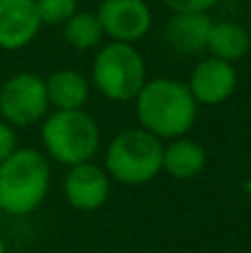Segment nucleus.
<instances>
[{
  "mask_svg": "<svg viewBox=\"0 0 251 253\" xmlns=\"http://www.w3.org/2000/svg\"><path fill=\"white\" fill-rule=\"evenodd\" d=\"M133 100L140 129L160 140L187 135L198 116V102L194 100L187 83L176 78L147 80Z\"/></svg>",
  "mask_w": 251,
  "mask_h": 253,
  "instance_id": "f257e3e1",
  "label": "nucleus"
},
{
  "mask_svg": "<svg viewBox=\"0 0 251 253\" xmlns=\"http://www.w3.org/2000/svg\"><path fill=\"white\" fill-rule=\"evenodd\" d=\"M49 189V162L36 149H16L0 162V209L27 215L42 205Z\"/></svg>",
  "mask_w": 251,
  "mask_h": 253,
  "instance_id": "f03ea898",
  "label": "nucleus"
},
{
  "mask_svg": "<svg viewBox=\"0 0 251 253\" xmlns=\"http://www.w3.org/2000/svg\"><path fill=\"white\" fill-rule=\"evenodd\" d=\"M163 140L149 131H120L107 149L105 171L123 184H145L163 171Z\"/></svg>",
  "mask_w": 251,
  "mask_h": 253,
  "instance_id": "7ed1b4c3",
  "label": "nucleus"
},
{
  "mask_svg": "<svg viewBox=\"0 0 251 253\" xmlns=\"http://www.w3.org/2000/svg\"><path fill=\"white\" fill-rule=\"evenodd\" d=\"M91 83L107 100H133L147 83V62L133 44L109 42L93 58Z\"/></svg>",
  "mask_w": 251,
  "mask_h": 253,
  "instance_id": "20e7f679",
  "label": "nucleus"
},
{
  "mask_svg": "<svg viewBox=\"0 0 251 253\" xmlns=\"http://www.w3.org/2000/svg\"><path fill=\"white\" fill-rule=\"evenodd\" d=\"M42 144L60 165H83L96 156L100 147V129L84 109L53 111L42 123Z\"/></svg>",
  "mask_w": 251,
  "mask_h": 253,
  "instance_id": "39448f33",
  "label": "nucleus"
},
{
  "mask_svg": "<svg viewBox=\"0 0 251 253\" xmlns=\"http://www.w3.org/2000/svg\"><path fill=\"white\" fill-rule=\"evenodd\" d=\"M49 98L44 78L16 74L0 87V118L11 126H31L47 116Z\"/></svg>",
  "mask_w": 251,
  "mask_h": 253,
  "instance_id": "423d86ee",
  "label": "nucleus"
},
{
  "mask_svg": "<svg viewBox=\"0 0 251 253\" xmlns=\"http://www.w3.org/2000/svg\"><path fill=\"white\" fill-rule=\"evenodd\" d=\"M96 16L111 42L127 44L145 38L154 22L151 7L145 0H102Z\"/></svg>",
  "mask_w": 251,
  "mask_h": 253,
  "instance_id": "0eeeda50",
  "label": "nucleus"
},
{
  "mask_svg": "<svg viewBox=\"0 0 251 253\" xmlns=\"http://www.w3.org/2000/svg\"><path fill=\"white\" fill-rule=\"evenodd\" d=\"M236 84H238V76H236L234 65L211 56L200 60L187 80L194 100L207 107H216L229 100L236 91Z\"/></svg>",
  "mask_w": 251,
  "mask_h": 253,
  "instance_id": "6e6552de",
  "label": "nucleus"
},
{
  "mask_svg": "<svg viewBox=\"0 0 251 253\" xmlns=\"http://www.w3.org/2000/svg\"><path fill=\"white\" fill-rule=\"evenodd\" d=\"M109 173L93 162L74 165L65 175V198L74 209L96 211L109 198Z\"/></svg>",
  "mask_w": 251,
  "mask_h": 253,
  "instance_id": "1a4fd4ad",
  "label": "nucleus"
},
{
  "mask_svg": "<svg viewBox=\"0 0 251 253\" xmlns=\"http://www.w3.org/2000/svg\"><path fill=\"white\" fill-rule=\"evenodd\" d=\"M40 16L36 0H0V49L18 51L38 36Z\"/></svg>",
  "mask_w": 251,
  "mask_h": 253,
  "instance_id": "9d476101",
  "label": "nucleus"
},
{
  "mask_svg": "<svg viewBox=\"0 0 251 253\" xmlns=\"http://www.w3.org/2000/svg\"><path fill=\"white\" fill-rule=\"evenodd\" d=\"M213 20L207 13H173L165 27V42L182 56H198L207 51V40Z\"/></svg>",
  "mask_w": 251,
  "mask_h": 253,
  "instance_id": "9b49d317",
  "label": "nucleus"
},
{
  "mask_svg": "<svg viewBox=\"0 0 251 253\" xmlns=\"http://www.w3.org/2000/svg\"><path fill=\"white\" fill-rule=\"evenodd\" d=\"M49 107L56 111H78L84 109L91 93V83L80 71L58 69L44 78Z\"/></svg>",
  "mask_w": 251,
  "mask_h": 253,
  "instance_id": "f8f14e48",
  "label": "nucleus"
},
{
  "mask_svg": "<svg viewBox=\"0 0 251 253\" xmlns=\"http://www.w3.org/2000/svg\"><path fill=\"white\" fill-rule=\"evenodd\" d=\"M251 49V34L245 25L234 20H218L211 25L207 40V51L211 58L225 62L243 60Z\"/></svg>",
  "mask_w": 251,
  "mask_h": 253,
  "instance_id": "ddd939ff",
  "label": "nucleus"
},
{
  "mask_svg": "<svg viewBox=\"0 0 251 253\" xmlns=\"http://www.w3.org/2000/svg\"><path fill=\"white\" fill-rule=\"evenodd\" d=\"M207 165V153L203 144L189 138H176L163 151V169L176 180H191L203 173Z\"/></svg>",
  "mask_w": 251,
  "mask_h": 253,
  "instance_id": "4468645a",
  "label": "nucleus"
},
{
  "mask_svg": "<svg viewBox=\"0 0 251 253\" xmlns=\"http://www.w3.org/2000/svg\"><path fill=\"white\" fill-rule=\"evenodd\" d=\"M62 36H65V42L69 47L78 49V51H89V49L100 44V40L105 38V31H102V25L96 13L76 11L62 25Z\"/></svg>",
  "mask_w": 251,
  "mask_h": 253,
  "instance_id": "2eb2a0df",
  "label": "nucleus"
},
{
  "mask_svg": "<svg viewBox=\"0 0 251 253\" xmlns=\"http://www.w3.org/2000/svg\"><path fill=\"white\" fill-rule=\"evenodd\" d=\"M36 9L42 25H65L78 11V0H36Z\"/></svg>",
  "mask_w": 251,
  "mask_h": 253,
  "instance_id": "dca6fc26",
  "label": "nucleus"
},
{
  "mask_svg": "<svg viewBox=\"0 0 251 253\" xmlns=\"http://www.w3.org/2000/svg\"><path fill=\"white\" fill-rule=\"evenodd\" d=\"M173 13H207L218 0H163Z\"/></svg>",
  "mask_w": 251,
  "mask_h": 253,
  "instance_id": "f3484780",
  "label": "nucleus"
},
{
  "mask_svg": "<svg viewBox=\"0 0 251 253\" xmlns=\"http://www.w3.org/2000/svg\"><path fill=\"white\" fill-rule=\"evenodd\" d=\"M16 149V131H13L11 125L0 118V162L7 160Z\"/></svg>",
  "mask_w": 251,
  "mask_h": 253,
  "instance_id": "a211bd4d",
  "label": "nucleus"
},
{
  "mask_svg": "<svg viewBox=\"0 0 251 253\" xmlns=\"http://www.w3.org/2000/svg\"><path fill=\"white\" fill-rule=\"evenodd\" d=\"M0 253H7V247H4V242H2V238H0Z\"/></svg>",
  "mask_w": 251,
  "mask_h": 253,
  "instance_id": "6ab92c4d",
  "label": "nucleus"
}]
</instances>
